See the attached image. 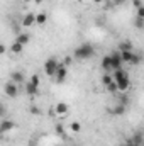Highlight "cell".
<instances>
[{
	"instance_id": "6da1fadb",
	"label": "cell",
	"mask_w": 144,
	"mask_h": 146,
	"mask_svg": "<svg viewBox=\"0 0 144 146\" xmlns=\"http://www.w3.org/2000/svg\"><path fill=\"white\" fill-rule=\"evenodd\" d=\"M73 56H75V60H78V61H87V60H90V58L95 56V48H93L90 42H83V44H80V46L75 49Z\"/></svg>"
},
{
	"instance_id": "7a4b0ae2",
	"label": "cell",
	"mask_w": 144,
	"mask_h": 146,
	"mask_svg": "<svg viewBox=\"0 0 144 146\" xmlns=\"http://www.w3.org/2000/svg\"><path fill=\"white\" fill-rule=\"evenodd\" d=\"M112 76H114V80L117 82V87H119V92H122V94H126L127 90H129V87H131V78H129V73L126 72V70H115V72L112 73Z\"/></svg>"
},
{
	"instance_id": "3957f363",
	"label": "cell",
	"mask_w": 144,
	"mask_h": 146,
	"mask_svg": "<svg viewBox=\"0 0 144 146\" xmlns=\"http://www.w3.org/2000/svg\"><path fill=\"white\" fill-rule=\"evenodd\" d=\"M59 61L54 58V56H51V58H48L46 60V63H44V73L48 75V76H51V78H54V75H56V72L59 70Z\"/></svg>"
},
{
	"instance_id": "277c9868",
	"label": "cell",
	"mask_w": 144,
	"mask_h": 146,
	"mask_svg": "<svg viewBox=\"0 0 144 146\" xmlns=\"http://www.w3.org/2000/svg\"><path fill=\"white\" fill-rule=\"evenodd\" d=\"M3 92H5L7 97L15 99V97L19 95V87H17V83H14V82L10 80V82H7V83L3 85Z\"/></svg>"
},
{
	"instance_id": "5b68a950",
	"label": "cell",
	"mask_w": 144,
	"mask_h": 146,
	"mask_svg": "<svg viewBox=\"0 0 144 146\" xmlns=\"http://www.w3.org/2000/svg\"><path fill=\"white\" fill-rule=\"evenodd\" d=\"M66 78H68V66H65V65L61 63V65H59V70L54 75V82H56V83H63Z\"/></svg>"
},
{
	"instance_id": "8992f818",
	"label": "cell",
	"mask_w": 144,
	"mask_h": 146,
	"mask_svg": "<svg viewBox=\"0 0 144 146\" xmlns=\"http://www.w3.org/2000/svg\"><path fill=\"white\" fill-rule=\"evenodd\" d=\"M20 24H22V27H31V26H34V24H36V14L27 12V14L22 17Z\"/></svg>"
},
{
	"instance_id": "52a82bcc",
	"label": "cell",
	"mask_w": 144,
	"mask_h": 146,
	"mask_svg": "<svg viewBox=\"0 0 144 146\" xmlns=\"http://www.w3.org/2000/svg\"><path fill=\"white\" fill-rule=\"evenodd\" d=\"M110 58H112V70L115 72V70H120L122 68V58H120V51H117V53H114V54H110Z\"/></svg>"
},
{
	"instance_id": "ba28073f",
	"label": "cell",
	"mask_w": 144,
	"mask_h": 146,
	"mask_svg": "<svg viewBox=\"0 0 144 146\" xmlns=\"http://www.w3.org/2000/svg\"><path fill=\"white\" fill-rule=\"evenodd\" d=\"M68 112H70V106L66 102H58L54 106V114H58V115H66Z\"/></svg>"
},
{
	"instance_id": "9c48e42d",
	"label": "cell",
	"mask_w": 144,
	"mask_h": 146,
	"mask_svg": "<svg viewBox=\"0 0 144 146\" xmlns=\"http://www.w3.org/2000/svg\"><path fill=\"white\" fill-rule=\"evenodd\" d=\"M102 70L105 73H114L112 70V58H110V54H105L104 58H102Z\"/></svg>"
},
{
	"instance_id": "30bf717a",
	"label": "cell",
	"mask_w": 144,
	"mask_h": 146,
	"mask_svg": "<svg viewBox=\"0 0 144 146\" xmlns=\"http://www.w3.org/2000/svg\"><path fill=\"white\" fill-rule=\"evenodd\" d=\"M15 127V122L14 121H9V119H3L0 122V133H9Z\"/></svg>"
},
{
	"instance_id": "8fae6325",
	"label": "cell",
	"mask_w": 144,
	"mask_h": 146,
	"mask_svg": "<svg viewBox=\"0 0 144 146\" xmlns=\"http://www.w3.org/2000/svg\"><path fill=\"white\" fill-rule=\"evenodd\" d=\"M26 94H27L29 97H36L37 94H39V87L34 85V83H31V82L27 80V83H26Z\"/></svg>"
},
{
	"instance_id": "7c38bea8",
	"label": "cell",
	"mask_w": 144,
	"mask_h": 146,
	"mask_svg": "<svg viewBox=\"0 0 144 146\" xmlns=\"http://www.w3.org/2000/svg\"><path fill=\"white\" fill-rule=\"evenodd\" d=\"M108 114H112V115H124V114H126V106L117 102V106H115V107L108 109Z\"/></svg>"
},
{
	"instance_id": "4fadbf2b",
	"label": "cell",
	"mask_w": 144,
	"mask_h": 146,
	"mask_svg": "<svg viewBox=\"0 0 144 146\" xmlns=\"http://www.w3.org/2000/svg\"><path fill=\"white\" fill-rule=\"evenodd\" d=\"M15 41H17V42H20L22 46H27V44H29V41H31V36H29V33H19L17 37H15Z\"/></svg>"
},
{
	"instance_id": "5bb4252c",
	"label": "cell",
	"mask_w": 144,
	"mask_h": 146,
	"mask_svg": "<svg viewBox=\"0 0 144 146\" xmlns=\"http://www.w3.org/2000/svg\"><path fill=\"white\" fill-rule=\"evenodd\" d=\"M10 80L14 82V83H24L26 82V78H24V75H22V72H12L10 73Z\"/></svg>"
},
{
	"instance_id": "9a60e30c",
	"label": "cell",
	"mask_w": 144,
	"mask_h": 146,
	"mask_svg": "<svg viewBox=\"0 0 144 146\" xmlns=\"http://www.w3.org/2000/svg\"><path fill=\"white\" fill-rule=\"evenodd\" d=\"M120 58L124 63H132V58H134V51H120Z\"/></svg>"
},
{
	"instance_id": "2e32d148",
	"label": "cell",
	"mask_w": 144,
	"mask_h": 146,
	"mask_svg": "<svg viewBox=\"0 0 144 146\" xmlns=\"http://www.w3.org/2000/svg\"><path fill=\"white\" fill-rule=\"evenodd\" d=\"M132 143H136V145H143L144 143V134H143V131H136L134 134H132V139H131Z\"/></svg>"
},
{
	"instance_id": "e0dca14e",
	"label": "cell",
	"mask_w": 144,
	"mask_h": 146,
	"mask_svg": "<svg viewBox=\"0 0 144 146\" xmlns=\"http://www.w3.org/2000/svg\"><path fill=\"white\" fill-rule=\"evenodd\" d=\"M119 51H132V42L131 41H120L119 42Z\"/></svg>"
},
{
	"instance_id": "ac0fdd59",
	"label": "cell",
	"mask_w": 144,
	"mask_h": 146,
	"mask_svg": "<svg viewBox=\"0 0 144 146\" xmlns=\"http://www.w3.org/2000/svg\"><path fill=\"white\" fill-rule=\"evenodd\" d=\"M10 51H12L14 54H20V53L24 51V46H22L20 42H17V41H14V42H12V46H10Z\"/></svg>"
},
{
	"instance_id": "d6986e66",
	"label": "cell",
	"mask_w": 144,
	"mask_h": 146,
	"mask_svg": "<svg viewBox=\"0 0 144 146\" xmlns=\"http://www.w3.org/2000/svg\"><path fill=\"white\" fill-rule=\"evenodd\" d=\"M46 22H48V14H44V12L36 14V24L37 26H44Z\"/></svg>"
},
{
	"instance_id": "ffe728a7",
	"label": "cell",
	"mask_w": 144,
	"mask_h": 146,
	"mask_svg": "<svg viewBox=\"0 0 144 146\" xmlns=\"http://www.w3.org/2000/svg\"><path fill=\"white\" fill-rule=\"evenodd\" d=\"M114 82V76H112V73H104L102 75V83H104V87H107Z\"/></svg>"
},
{
	"instance_id": "44dd1931",
	"label": "cell",
	"mask_w": 144,
	"mask_h": 146,
	"mask_svg": "<svg viewBox=\"0 0 144 146\" xmlns=\"http://www.w3.org/2000/svg\"><path fill=\"white\" fill-rule=\"evenodd\" d=\"M68 127H70V131H73V133H80V131H81V124H80L78 121H73Z\"/></svg>"
},
{
	"instance_id": "7402d4cb",
	"label": "cell",
	"mask_w": 144,
	"mask_h": 146,
	"mask_svg": "<svg viewBox=\"0 0 144 146\" xmlns=\"http://www.w3.org/2000/svg\"><path fill=\"white\" fill-rule=\"evenodd\" d=\"M105 88H107L108 94H115V92H119V87H117V82H115V80H114V82H112L110 85H107Z\"/></svg>"
},
{
	"instance_id": "603a6c76",
	"label": "cell",
	"mask_w": 144,
	"mask_h": 146,
	"mask_svg": "<svg viewBox=\"0 0 144 146\" xmlns=\"http://www.w3.org/2000/svg\"><path fill=\"white\" fill-rule=\"evenodd\" d=\"M54 133H56L58 136L65 138V126H63V124H56V126H54Z\"/></svg>"
},
{
	"instance_id": "cb8c5ba5",
	"label": "cell",
	"mask_w": 144,
	"mask_h": 146,
	"mask_svg": "<svg viewBox=\"0 0 144 146\" xmlns=\"http://www.w3.org/2000/svg\"><path fill=\"white\" fill-rule=\"evenodd\" d=\"M29 82L39 87V85H41V78H39V73H32V75H31V78H29Z\"/></svg>"
},
{
	"instance_id": "d4e9b609",
	"label": "cell",
	"mask_w": 144,
	"mask_h": 146,
	"mask_svg": "<svg viewBox=\"0 0 144 146\" xmlns=\"http://www.w3.org/2000/svg\"><path fill=\"white\" fill-rule=\"evenodd\" d=\"M134 27L139 29V31H143L144 29V19H137V17H136V19H134Z\"/></svg>"
},
{
	"instance_id": "484cf974",
	"label": "cell",
	"mask_w": 144,
	"mask_h": 146,
	"mask_svg": "<svg viewBox=\"0 0 144 146\" xmlns=\"http://www.w3.org/2000/svg\"><path fill=\"white\" fill-rule=\"evenodd\" d=\"M141 63H143V56L137 54V53H134V58H132V63H131V65L136 66V65H141Z\"/></svg>"
},
{
	"instance_id": "4316f807",
	"label": "cell",
	"mask_w": 144,
	"mask_h": 146,
	"mask_svg": "<svg viewBox=\"0 0 144 146\" xmlns=\"http://www.w3.org/2000/svg\"><path fill=\"white\" fill-rule=\"evenodd\" d=\"M29 112H31L32 115H39V114H41V109L36 107V106H31V107H29Z\"/></svg>"
},
{
	"instance_id": "83f0119b",
	"label": "cell",
	"mask_w": 144,
	"mask_h": 146,
	"mask_svg": "<svg viewBox=\"0 0 144 146\" xmlns=\"http://www.w3.org/2000/svg\"><path fill=\"white\" fill-rule=\"evenodd\" d=\"M136 17H137V19H144V5L141 7V9L136 10Z\"/></svg>"
},
{
	"instance_id": "f1b7e54d",
	"label": "cell",
	"mask_w": 144,
	"mask_h": 146,
	"mask_svg": "<svg viewBox=\"0 0 144 146\" xmlns=\"http://www.w3.org/2000/svg\"><path fill=\"white\" fill-rule=\"evenodd\" d=\"M119 104H124V106H127V104H129V97H127V95H120V99H119Z\"/></svg>"
},
{
	"instance_id": "f546056e",
	"label": "cell",
	"mask_w": 144,
	"mask_h": 146,
	"mask_svg": "<svg viewBox=\"0 0 144 146\" xmlns=\"http://www.w3.org/2000/svg\"><path fill=\"white\" fill-rule=\"evenodd\" d=\"M132 5H134V9L137 10V9H141L144 3H143V0H132Z\"/></svg>"
},
{
	"instance_id": "4dcf8cb0",
	"label": "cell",
	"mask_w": 144,
	"mask_h": 146,
	"mask_svg": "<svg viewBox=\"0 0 144 146\" xmlns=\"http://www.w3.org/2000/svg\"><path fill=\"white\" fill-rule=\"evenodd\" d=\"M71 63H73V58H71V56H65V60H63V65H65V66H70Z\"/></svg>"
},
{
	"instance_id": "1f68e13d",
	"label": "cell",
	"mask_w": 144,
	"mask_h": 146,
	"mask_svg": "<svg viewBox=\"0 0 144 146\" xmlns=\"http://www.w3.org/2000/svg\"><path fill=\"white\" fill-rule=\"evenodd\" d=\"M114 7H115V3H114L112 0H107V2H105V9H108V10H112Z\"/></svg>"
},
{
	"instance_id": "d6a6232c",
	"label": "cell",
	"mask_w": 144,
	"mask_h": 146,
	"mask_svg": "<svg viewBox=\"0 0 144 146\" xmlns=\"http://www.w3.org/2000/svg\"><path fill=\"white\" fill-rule=\"evenodd\" d=\"M112 2L115 3V7H117V5H124V3H126V0H112Z\"/></svg>"
},
{
	"instance_id": "836d02e7",
	"label": "cell",
	"mask_w": 144,
	"mask_h": 146,
	"mask_svg": "<svg viewBox=\"0 0 144 146\" xmlns=\"http://www.w3.org/2000/svg\"><path fill=\"white\" fill-rule=\"evenodd\" d=\"M0 115H5V104H0Z\"/></svg>"
},
{
	"instance_id": "e575fe53",
	"label": "cell",
	"mask_w": 144,
	"mask_h": 146,
	"mask_svg": "<svg viewBox=\"0 0 144 146\" xmlns=\"http://www.w3.org/2000/svg\"><path fill=\"white\" fill-rule=\"evenodd\" d=\"M5 51H7V48H5V44H2L0 46V54H5Z\"/></svg>"
},
{
	"instance_id": "d590c367",
	"label": "cell",
	"mask_w": 144,
	"mask_h": 146,
	"mask_svg": "<svg viewBox=\"0 0 144 146\" xmlns=\"http://www.w3.org/2000/svg\"><path fill=\"white\" fill-rule=\"evenodd\" d=\"M126 146H139V145H136V143H132V141H129V143H127Z\"/></svg>"
},
{
	"instance_id": "8d00e7d4",
	"label": "cell",
	"mask_w": 144,
	"mask_h": 146,
	"mask_svg": "<svg viewBox=\"0 0 144 146\" xmlns=\"http://www.w3.org/2000/svg\"><path fill=\"white\" fill-rule=\"evenodd\" d=\"M92 2H95V3H102V2H105V0H92Z\"/></svg>"
},
{
	"instance_id": "74e56055",
	"label": "cell",
	"mask_w": 144,
	"mask_h": 146,
	"mask_svg": "<svg viewBox=\"0 0 144 146\" xmlns=\"http://www.w3.org/2000/svg\"><path fill=\"white\" fill-rule=\"evenodd\" d=\"M34 2H36V3H41V2H42V0H34Z\"/></svg>"
},
{
	"instance_id": "f35d334b",
	"label": "cell",
	"mask_w": 144,
	"mask_h": 146,
	"mask_svg": "<svg viewBox=\"0 0 144 146\" xmlns=\"http://www.w3.org/2000/svg\"><path fill=\"white\" fill-rule=\"evenodd\" d=\"M22 2H27V3H29V2H31V0H22Z\"/></svg>"
},
{
	"instance_id": "ab89813d",
	"label": "cell",
	"mask_w": 144,
	"mask_h": 146,
	"mask_svg": "<svg viewBox=\"0 0 144 146\" xmlns=\"http://www.w3.org/2000/svg\"><path fill=\"white\" fill-rule=\"evenodd\" d=\"M31 146H36V145H31Z\"/></svg>"
}]
</instances>
